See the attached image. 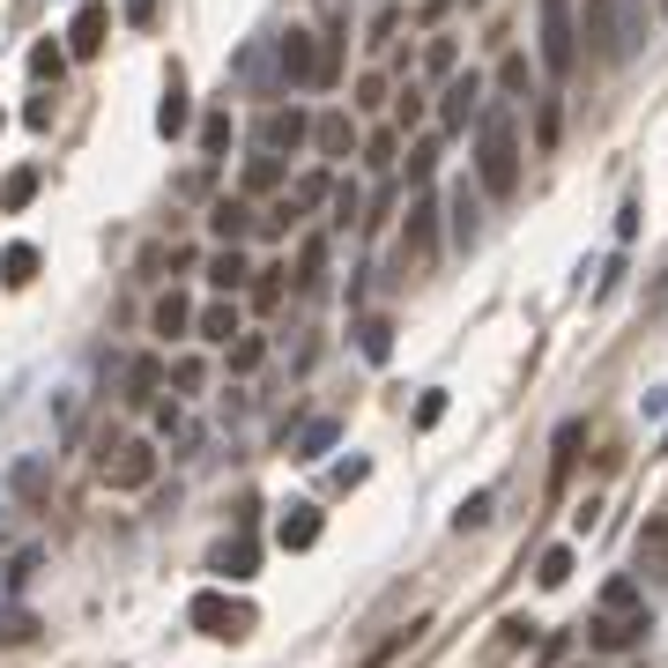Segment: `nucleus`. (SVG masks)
Returning a JSON list of instances; mask_svg holds the SVG:
<instances>
[{"mask_svg":"<svg viewBox=\"0 0 668 668\" xmlns=\"http://www.w3.org/2000/svg\"><path fill=\"white\" fill-rule=\"evenodd\" d=\"M475 186L497 194V201L520 186V134H513L505 112H483V120H475Z\"/></svg>","mask_w":668,"mask_h":668,"instance_id":"obj_1","label":"nucleus"},{"mask_svg":"<svg viewBox=\"0 0 668 668\" xmlns=\"http://www.w3.org/2000/svg\"><path fill=\"white\" fill-rule=\"evenodd\" d=\"M186 624H194L201 639H230V646H238V639H253V624H260V617H253V602H238V594L201 587L194 602H186Z\"/></svg>","mask_w":668,"mask_h":668,"instance_id":"obj_2","label":"nucleus"},{"mask_svg":"<svg viewBox=\"0 0 668 668\" xmlns=\"http://www.w3.org/2000/svg\"><path fill=\"white\" fill-rule=\"evenodd\" d=\"M275 82L282 90H320V30H282L275 38Z\"/></svg>","mask_w":668,"mask_h":668,"instance_id":"obj_3","label":"nucleus"},{"mask_svg":"<svg viewBox=\"0 0 668 668\" xmlns=\"http://www.w3.org/2000/svg\"><path fill=\"white\" fill-rule=\"evenodd\" d=\"M646 631H654L646 609H594L587 617V646L594 654H631V646H646Z\"/></svg>","mask_w":668,"mask_h":668,"instance_id":"obj_4","label":"nucleus"},{"mask_svg":"<svg viewBox=\"0 0 668 668\" xmlns=\"http://www.w3.org/2000/svg\"><path fill=\"white\" fill-rule=\"evenodd\" d=\"M543 68L565 82L579 68V23H572V0H543Z\"/></svg>","mask_w":668,"mask_h":668,"instance_id":"obj_5","label":"nucleus"},{"mask_svg":"<svg viewBox=\"0 0 668 668\" xmlns=\"http://www.w3.org/2000/svg\"><path fill=\"white\" fill-rule=\"evenodd\" d=\"M104 483H112V491H148V483H156V445L120 439L112 453H104Z\"/></svg>","mask_w":668,"mask_h":668,"instance_id":"obj_6","label":"nucleus"},{"mask_svg":"<svg viewBox=\"0 0 668 668\" xmlns=\"http://www.w3.org/2000/svg\"><path fill=\"white\" fill-rule=\"evenodd\" d=\"M312 142V120L297 112V104H268L260 112V148H275V156H290V148Z\"/></svg>","mask_w":668,"mask_h":668,"instance_id":"obj_7","label":"nucleus"},{"mask_svg":"<svg viewBox=\"0 0 668 668\" xmlns=\"http://www.w3.org/2000/svg\"><path fill=\"white\" fill-rule=\"evenodd\" d=\"M579 38L594 45V60H631L624 52V23H617V0H587V23H579Z\"/></svg>","mask_w":668,"mask_h":668,"instance_id":"obj_8","label":"nucleus"},{"mask_svg":"<svg viewBox=\"0 0 668 668\" xmlns=\"http://www.w3.org/2000/svg\"><path fill=\"white\" fill-rule=\"evenodd\" d=\"M104 38H112V8H104V0H82V8H74V23H68V52H74V60H97Z\"/></svg>","mask_w":668,"mask_h":668,"instance_id":"obj_9","label":"nucleus"},{"mask_svg":"<svg viewBox=\"0 0 668 668\" xmlns=\"http://www.w3.org/2000/svg\"><path fill=\"white\" fill-rule=\"evenodd\" d=\"M469 120H483V82H475V74H453L445 97H439V126L445 134H461Z\"/></svg>","mask_w":668,"mask_h":668,"instance_id":"obj_10","label":"nucleus"},{"mask_svg":"<svg viewBox=\"0 0 668 668\" xmlns=\"http://www.w3.org/2000/svg\"><path fill=\"white\" fill-rule=\"evenodd\" d=\"M431 246H439V201L417 194L409 201V230H401V260H431Z\"/></svg>","mask_w":668,"mask_h":668,"instance_id":"obj_11","label":"nucleus"},{"mask_svg":"<svg viewBox=\"0 0 668 668\" xmlns=\"http://www.w3.org/2000/svg\"><path fill=\"white\" fill-rule=\"evenodd\" d=\"M186 126H194V97H186V74H164V104H156V134H164V142H172V134H186Z\"/></svg>","mask_w":668,"mask_h":668,"instance_id":"obj_12","label":"nucleus"},{"mask_svg":"<svg viewBox=\"0 0 668 668\" xmlns=\"http://www.w3.org/2000/svg\"><path fill=\"white\" fill-rule=\"evenodd\" d=\"M253 223H260V216H253V201H238V194L208 208V230H216V246H246V230H253Z\"/></svg>","mask_w":668,"mask_h":668,"instance_id":"obj_13","label":"nucleus"},{"mask_svg":"<svg viewBox=\"0 0 668 668\" xmlns=\"http://www.w3.org/2000/svg\"><path fill=\"white\" fill-rule=\"evenodd\" d=\"M275 543L282 549H312L320 543V505H290V513L275 520Z\"/></svg>","mask_w":668,"mask_h":668,"instance_id":"obj_14","label":"nucleus"},{"mask_svg":"<svg viewBox=\"0 0 668 668\" xmlns=\"http://www.w3.org/2000/svg\"><path fill=\"white\" fill-rule=\"evenodd\" d=\"M312 148H320V156H349V148H357V120H349V112H320V120H312Z\"/></svg>","mask_w":668,"mask_h":668,"instance_id":"obj_15","label":"nucleus"},{"mask_svg":"<svg viewBox=\"0 0 668 668\" xmlns=\"http://www.w3.org/2000/svg\"><path fill=\"white\" fill-rule=\"evenodd\" d=\"M194 335H201V342H230V335H246V327H238V305H230V297L201 305V312H194Z\"/></svg>","mask_w":668,"mask_h":668,"instance_id":"obj_16","label":"nucleus"},{"mask_svg":"<svg viewBox=\"0 0 668 668\" xmlns=\"http://www.w3.org/2000/svg\"><path fill=\"white\" fill-rule=\"evenodd\" d=\"M208 282H216L223 297H230V290H246V282H253V268H246V246H216V260H208Z\"/></svg>","mask_w":668,"mask_h":668,"instance_id":"obj_17","label":"nucleus"},{"mask_svg":"<svg viewBox=\"0 0 668 668\" xmlns=\"http://www.w3.org/2000/svg\"><path fill=\"white\" fill-rule=\"evenodd\" d=\"M320 282H327V238H320V230H312V238L297 246V290L312 297V290H320Z\"/></svg>","mask_w":668,"mask_h":668,"instance_id":"obj_18","label":"nucleus"},{"mask_svg":"<svg viewBox=\"0 0 668 668\" xmlns=\"http://www.w3.org/2000/svg\"><path fill=\"white\" fill-rule=\"evenodd\" d=\"M30 201H38V164H23V172L0 178V216H23Z\"/></svg>","mask_w":668,"mask_h":668,"instance_id":"obj_19","label":"nucleus"},{"mask_svg":"<svg viewBox=\"0 0 668 668\" xmlns=\"http://www.w3.org/2000/svg\"><path fill=\"white\" fill-rule=\"evenodd\" d=\"M282 156L275 148H260V156H246V194H282Z\"/></svg>","mask_w":668,"mask_h":668,"instance_id":"obj_20","label":"nucleus"},{"mask_svg":"<svg viewBox=\"0 0 668 668\" xmlns=\"http://www.w3.org/2000/svg\"><path fill=\"white\" fill-rule=\"evenodd\" d=\"M253 565H260V543H253V535H238V543L216 549V572H223V579H253Z\"/></svg>","mask_w":668,"mask_h":668,"instance_id":"obj_21","label":"nucleus"},{"mask_svg":"<svg viewBox=\"0 0 668 668\" xmlns=\"http://www.w3.org/2000/svg\"><path fill=\"white\" fill-rule=\"evenodd\" d=\"M148 327H156V335H186V327H194V305H186L178 290H164L156 297V312H148Z\"/></svg>","mask_w":668,"mask_h":668,"instance_id":"obj_22","label":"nucleus"},{"mask_svg":"<svg viewBox=\"0 0 668 668\" xmlns=\"http://www.w3.org/2000/svg\"><path fill=\"white\" fill-rule=\"evenodd\" d=\"M30 74H38L45 90H60V74H68V45H52V38H38V45H30Z\"/></svg>","mask_w":668,"mask_h":668,"instance_id":"obj_23","label":"nucleus"},{"mask_svg":"<svg viewBox=\"0 0 668 668\" xmlns=\"http://www.w3.org/2000/svg\"><path fill=\"white\" fill-rule=\"evenodd\" d=\"M0 282H8V290L38 282V246H8V253H0Z\"/></svg>","mask_w":668,"mask_h":668,"instance_id":"obj_24","label":"nucleus"},{"mask_svg":"<svg viewBox=\"0 0 668 668\" xmlns=\"http://www.w3.org/2000/svg\"><path fill=\"white\" fill-rule=\"evenodd\" d=\"M156 387H164V364L156 357H134L126 364V401H156Z\"/></svg>","mask_w":668,"mask_h":668,"instance_id":"obj_25","label":"nucleus"},{"mask_svg":"<svg viewBox=\"0 0 668 668\" xmlns=\"http://www.w3.org/2000/svg\"><path fill=\"white\" fill-rule=\"evenodd\" d=\"M327 445H335V423H305V431H297V439H290V461H320V453H327Z\"/></svg>","mask_w":668,"mask_h":668,"instance_id":"obj_26","label":"nucleus"},{"mask_svg":"<svg viewBox=\"0 0 668 668\" xmlns=\"http://www.w3.org/2000/svg\"><path fill=\"white\" fill-rule=\"evenodd\" d=\"M453 246H475V194H469V178L453 186Z\"/></svg>","mask_w":668,"mask_h":668,"instance_id":"obj_27","label":"nucleus"},{"mask_svg":"<svg viewBox=\"0 0 668 668\" xmlns=\"http://www.w3.org/2000/svg\"><path fill=\"white\" fill-rule=\"evenodd\" d=\"M357 349H364L371 364H387V357H394V327H387V320H364V327H357Z\"/></svg>","mask_w":668,"mask_h":668,"instance_id":"obj_28","label":"nucleus"},{"mask_svg":"<svg viewBox=\"0 0 668 668\" xmlns=\"http://www.w3.org/2000/svg\"><path fill=\"white\" fill-rule=\"evenodd\" d=\"M394 148H401V126H379V134L364 142V164L371 172H394Z\"/></svg>","mask_w":668,"mask_h":668,"instance_id":"obj_29","label":"nucleus"},{"mask_svg":"<svg viewBox=\"0 0 668 668\" xmlns=\"http://www.w3.org/2000/svg\"><path fill=\"white\" fill-rule=\"evenodd\" d=\"M527 82H535V68H527V52H505V60H497V90H505V97H520Z\"/></svg>","mask_w":668,"mask_h":668,"instance_id":"obj_30","label":"nucleus"},{"mask_svg":"<svg viewBox=\"0 0 668 668\" xmlns=\"http://www.w3.org/2000/svg\"><path fill=\"white\" fill-rule=\"evenodd\" d=\"M230 134H238V126H230V112H208V120H201V156H223V148H230Z\"/></svg>","mask_w":668,"mask_h":668,"instance_id":"obj_31","label":"nucleus"},{"mask_svg":"<svg viewBox=\"0 0 668 668\" xmlns=\"http://www.w3.org/2000/svg\"><path fill=\"white\" fill-rule=\"evenodd\" d=\"M38 639V617L30 609H0V646H30Z\"/></svg>","mask_w":668,"mask_h":668,"instance_id":"obj_32","label":"nucleus"},{"mask_svg":"<svg viewBox=\"0 0 668 668\" xmlns=\"http://www.w3.org/2000/svg\"><path fill=\"white\" fill-rule=\"evenodd\" d=\"M327 208H335V230H349V223H364V216H357V208H364V194H357V178H342Z\"/></svg>","mask_w":668,"mask_h":668,"instance_id":"obj_33","label":"nucleus"},{"mask_svg":"<svg viewBox=\"0 0 668 668\" xmlns=\"http://www.w3.org/2000/svg\"><path fill=\"white\" fill-rule=\"evenodd\" d=\"M253 305H260V312H275V305H282V268H253Z\"/></svg>","mask_w":668,"mask_h":668,"instance_id":"obj_34","label":"nucleus"},{"mask_svg":"<svg viewBox=\"0 0 668 668\" xmlns=\"http://www.w3.org/2000/svg\"><path fill=\"white\" fill-rule=\"evenodd\" d=\"M535 579H543V587H565V579H572V549L565 543L543 549V557H535Z\"/></svg>","mask_w":668,"mask_h":668,"instance_id":"obj_35","label":"nucleus"},{"mask_svg":"<svg viewBox=\"0 0 668 668\" xmlns=\"http://www.w3.org/2000/svg\"><path fill=\"white\" fill-rule=\"evenodd\" d=\"M639 557H654V565H668V513H654L639 527Z\"/></svg>","mask_w":668,"mask_h":668,"instance_id":"obj_36","label":"nucleus"},{"mask_svg":"<svg viewBox=\"0 0 668 668\" xmlns=\"http://www.w3.org/2000/svg\"><path fill=\"white\" fill-rule=\"evenodd\" d=\"M290 201H297V208H320V201H335V178H327V172H305Z\"/></svg>","mask_w":668,"mask_h":668,"instance_id":"obj_37","label":"nucleus"},{"mask_svg":"<svg viewBox=\"0 0 668 668\" xmlns=\"http://www.w3.org/2000/svg\"><path fill=\"white\" fill-rule=\"evenodd\" d=\"M423 68H431V74H453V68H461V45H453V38H431V45H423Z\"/></svg>","mask_w":668,"mask_h":668,"instance_id":"obj_38","label":"nucleus"},{"mask_svg":"<svg viewBox=\"0 0 668 668\" xmlns=\"http://www.w3.org/2000/svg\"><path fill=\"white\" fill-rule=\"evenodd\" d=\"M260 357H268L260 335H238V342H230V371H260Z\"/></svg>","mask_w":668,"mask_h":668,"instance_id":"obj_39","label":"nucleus"},{"mask_svg":"<svg viewBox=\"0 0 668 668\" xmlns=\"http://www.w3.org/2000/svg\"><path fill=\"white\" fill-rule=\"evenodd\" d=\"M387 97H394V90H387V74H357V97H349V104H364V112H379Z\"/></svg>","mask_w":668,"mask_h":668,"instance_id":"obj_40","label":"nucleus"},{"mask_svg":"<svg viewBox=\"0 0 668 668\" xmlns=\"http://www.w3.org/2000/svg\"><path fill=\"white\" fill-rule=\"evenodd\" d=\"M602 609H646V594L631 587V579H609V587H602Z\"/></svg>","mask_w":668,"mask_h":668,"instance_id":"obj_41","label":"nucleus"},{"mask_svg":"<svg viewBox=\"0 0 668 668\" xmlns=\"http://www.w3.org/2000/svg\"><path fill=\"white\" fill-rule=\"evenodd\" d=\"M431 172H439V142H417L409 148V186H423Z\"/></svg>","mask_w":668,"mask_h":668,"instance_id":"obj_42","label":"nucleus"},{"mask_svg":"<svg viewBox=\"0 0 668 668\" xmlns=\"http://www.w3.org/2000/svg\"><path fill=\"white\" fill-rule=\"evenodd\" d=\"M557 126H565V112H557V97H543V112H535V142L557 148Z\"/></svg>","mask_w":668,"mask_h":668,"instance_id":"obj_43","label":"nucleus"},{"mask_svg":"<svg viewBox=\"0 0 668 668\" xmlns=\"http://www.w3.org/2000/svg\"><path fill=\"white\" fill-rule=\"evenodd\" d=\"M201 379H208V364H201V357H178V364H172V387H178V394H194Z\"/></svg>","mask_w":668,"mask_h":668,"instance_id":"obj_44","label":"nucleus"},{"mask_svg":"<svg viewBox=\"0 0 668 668\" xmlns=\"http://www.w3.org/2000/svg\"><path fill=\"white\" fill-rule=\"evenodd\" d=\"M483 520H491V497L475 491V497H469V505H461V513H453V527H461V535H469V527H483Z\"/></svg>","mask_w":668,"mask_h":668,"instance_id":"obj_45","label":"nucleus"},{"mask_svg":"<svg viewBox=\"0 0 668 668\" xmlns=\"http://www.w3.org/2000/svg\"><path fill=\"white\" fill-rule=\"evenodd\" d=\"M423 120V97H417V90H401V97H394V126H401V134H409V126H417Z\"/></svg>","mask_w":668,"mask_h":668,"instance_id":"obj_46","label":"nucleus"},{"mask_svg":"<svg viewBox=\"0 0 668 668\" xmlns=\"http://www.w3.org/2000/svg\"><path fill=\"white\" fill-rule=\"evenodd\" d=\"M156 431H164V439H186V417H178V401H156Z\"/></svg>","mask_w":668,"mask_h":668,"instance_id":"obj_47","label":"nucleus"},{"mask_svg":"<svg viewBox=\"0 0 668 668\" xmlns=\"http://www.w3.org/2000/svg\"><path fill=\"white\" fill-rule=\"evenodd\" d=\"M497 631H505V639H497V646H505V654H513V646H527V639H535V624H527V617H505V624H497Z\"/></svg>","mask_w":668,"mask_h":668,"instance_id":"obj_48","label":"nucleus"},{"mask_svg":"<svg viewBox=\"0 0 668 668\" xmlns=\"http://www.w3.org/2000/svg\"><path fill=\"white\" fill-rule=\"evenodd\" d=\"M439 417H445V394H439V387H431V394L417 401V431H431V423H439Z\"/></svg>","mask_w":668,"mask_h":668,"instance_id":"obj_49","label":"nucleus"},{"mask_svg":"<svg viewBox=\"0 0 668 668\" xmlns=\"http://www.w3.org/2000/svg\"><path fill=\"white\" fill-rule=\"evenodd\" d=\"M572 453H579V423H565V431H557V475L572 469Z\"/></svg>","mask_w":668,"mask_h":668,"instance_id":"obj_50","label":"nucleus"},{"mask_svg":"<svg viewBox=\"0 0 668 668\" xmlns=\"http://www.w3.org/2000/svg\"><path fill=\"white\" fill-rule=\"evenodd\" d=\"M23 120L38 126V134H45V126H52V97H30V104H23Z\"/></svg>","mask_w":668,"mask_h":668,"instance_id":"obj_51","label":"nucleus"},{"mask_svg":"<svg viewBox=\"0 0 668 668\" xmlns=\"http://www.w3.org/2000/svg\"><path fill=\"white\" fill-rule=\"evenodd\" d=\"M126 23L148 30V23H156V0H126Z\"/></svg>","mask_w":668,"mask_h":668,"instance_id":"obj_52","label":"nucleus"}]
</instances>
